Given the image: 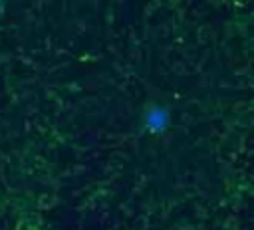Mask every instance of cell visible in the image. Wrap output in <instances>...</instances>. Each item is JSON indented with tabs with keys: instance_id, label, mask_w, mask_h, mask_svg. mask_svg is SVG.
I'll list each match as a JSON object with an SVG mask.
<instances>
[{
	"instance_id": "obj_1",
	"label": "cell",
	"mask_w": 254,
	"mask_h": 230,
	"mask_svg": "<svg viewBox=\"0 0 254 230\" xmlns=\"http://www.w3.org/2000/svg\"><path fill=\"white\" fill-rule=\"evenodd\" d=\"M167 121H169V117L163 107H151L145 115V125L153 131H163L167 127Z\"/></svg>"
}]
</instances>
